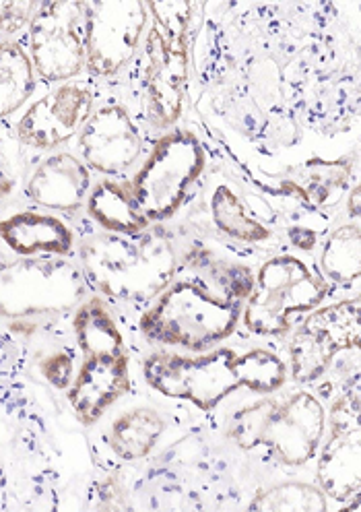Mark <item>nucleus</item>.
<instances>
[{"label":"nucleus","mask_w":361,"mask_h":512,"mask_svg":"<svg viewBox=\"0 0 361 512\" xmlns=\"http://www.w3.org/2000/svg\"><path fill=\"white\" fill-rule=\"evenodd\" d=\"M254 281L248 263L213 246L192 244L178 269L139 316V333L159 347L199 354L232 337Z\"/></svg>","instance_id":"1"},{"label":"nucleus","mask_w":361,"mask_h":512,"mask_svg":"<svg viewBox=\"0 0 361 512\" xmlns=\"http://www.w3.org/2000/svg\"><path fill=\"white\" fill-rule=\"evenodd\" d=\"M141 370L155 393L190 403L205 413L238 391L273 395L287 382V360L269 347L238 351L217 345L199 354L153 351L143 360Z\"/></svg>","instance_id":"2"},{"label":"nucleus","mask_w":361,"mask_h":512,"mask_svg":"<svg viewBox=\"0 0 361 512\" xmlns=\"http://www.w3.org/2000/svg\"><path fill=\"white\" fill-rule=\"evenodd\" d=\"M75 259L93 294L110 304L145 310L172 281L180 254L166 230L151 226L139 236L87 234L79 240Z\"/></svg>","instance_id":"3"},{"label":"nucleus","mask_w":361,"mask_h":512,"mask_svg":"<svg viewBox=\"0 0 361 512\" xmlns=\"http://www.w3.org/2000/svg\"><path fill=\"white\" fill-rule=\"evenodd\" d=\"M71 333L83 360L67 393L75 420L91 428L133 393V356L110 302L89 294L71 314Z\"/></svg>","instance_id":"4"},{"label":"nucleus","mask_w":361,"mask_h":512,"mask_svg":"<svg viewBox=\"0 0 361 512\" xmlns=\"http://www.w3.org/2000/svg\"><path fill=\"white\" fill-rule=\"evenodd\" d=\"M326 434V407L308 389L281 397L262 395L238 409L227 422V438L242 451H267L285 467H306Z\"/></svg>","instance_id":"5"},{"label":"nucleus","mask_w":361,"mask_h":512,"mask_svg":"<svg viewBox=\"0 0 361 512\" xmlns=\"http://www.w3.org/2000/svg\"><path fill=\"white\" fill-rule=\"evenodd\" d=\"M93 294L75 259L15 256L0 250V325L56 327Z\"/></svg>","instance_id":"6"},{"label":"nucleus","mask_w":361,"mask_h":512,"mask_svg":"<svg viewBox=\"0 0 361 512\" xmlns=\"http://www.w3.org/2000/svg\"><path fill=\"white\" fill-rule=\"evenodd\" d=\"M333 287L318 265L298 252H279L262 261L242 312V327L260 339L287 337L295 320L322 306Z\"/></svg>","instance_id":"7"},{"label":"nucleus","mask_w":361,"mask_h":512,"mask_svg":"<svg viewBox=\"0 0 361 512\" xmlns=\"http://www.w3.org/2000/svg\"><path fill=\"white\" fill-rule=\"evenodd\" d=\"M209 164L207 151L188 128L174 126L159 135L128 178L133 195L153 226L172 221Z\"/></svg>","instance_id":"8"},{"label":"nucleus","mask_w":361,"mask_h":512,"mask_svg":"<svg viewBox=\"0 0 361 512\" xmlns=\"http://www.w3.org/2000/svg\"><path fill=\"white\" fill-rule=\"evenodd\" d=\"M192 27L151 21L139 52V89L143 116L151 131L163 135L178 126L190 75Z\"/></svg>","instance_id":"9"},{"label":"nucleus","mask_w":361,"mask_h":512,"mask_svg":"<svg viewBox=\"0 0 361 512\" xmlns=\"http://www.w3.org/2000/svg\"><path fill=\"white\" fill-rule=\"evenodd\" d=\"M151 25L143 0H85V77H120L135 62Z\"/></svg>","instance_id":"10"},{"label":"nucleus","mask_w":361,"mask_h":512,"mask_svg":"<svg viewBox=\"0 0 361 512\" xmlns=\"http://www.w3.org/2000/svg\"><path fill=\"white\" fill-rule=\"evenodd\" d=\"M359 308L355 296L308 312L300 327L289 333L287 378L298 387H308L331 370L345 351H357L361 337Z\"/></svg>","instance_id":"11"},{"label":"nucleus","mask_w":361,"mask_h":512,"mask_svg":"<svg viewBox=\"0 0 361 512\" xmlns=\"http://www.w3.org/2000/svg\"><path fill=\"white\" fill-rule=\"evenodd\" d=\"M25 36V48L42 85L85 75V0H42Z\"/></svg>","instance_id":"12"},{"label":"nucleus","mask_w":361,"mask_h":512,"mask_svg":"<svg viewBox=\"0 0 361 512\" xmlns=\"http://www.w3.org/2000/svg\"><path fill=\"white\" fill-rule=\"evenodd\" d=\"M97 100L91 79L50 85L13 120L11 135L25 151L54 153L73 143Z\"/></svg>","instance_id":"13"},{"label":"nucleus","mask_w":361,"mask_h":512,"mask_svg":"<svg viewBox=\"0 0 361 512\" xmlns=\"http://www.w3.org/2000/svg\"><path fill=\"white\" fill-rule=\"evenodd\" d=\"M328 436L318 448L316 486L331 502L349 508L359 500L361 490V428H359V389H345L326 411Z\"/></svg>","instance_id":"14"},{"label":"nucleus","mask_w":361,"mask_h":512,"mask_svg":"<svg viewBox=\"0 0 361 512\" xmlns=\"http://www.w3.org/2000/svg\"><path fill=\"white\" fill-rule=\"evenodd\" d=\"M75 145L87 168L102 178H120L145 155V137L137 116L114 95L95 100Z\"/></svg>","instance_id":"15"},{"label":"nucleus","mask_w":361,"mask_h":512,"mask_svg":"<svg viewBox=\"0 0 361 512\" xmlns=\"http://www.w3.org/2000/svg\"><path fill=\"white\" fill-rule=\"evenodd\" d=\"M91 186L93 172L77 151L60 149L46 153L27 170L21 190L34 207L73 217L83 211Z\"/></svg>","instance_id":"16"},{"label":"nucleus","mask_w":361,"mask_h":512,"mask_svg":"<svg viewBox=\"0 0 361 512\" xmlns=\"http://www.w3.org/2000/svg\"><path fill=\"white\" fill-rule=\"evenodd\" d=\"M0 244L15 256L75 259L79 236L64 217L38 207H27L0 215Z\"/></svg>","instance_id":"17"},{"label":"nucleus","mask_w":361,"mask_h":512,"mask_svg":"<svg viewBox=\"0 0 361 512\" xmlns=\"http://www.w3.org/2000/svg\"><path fill=\"white\" fill-rule=\"evenodd\" d=\"M353 170L355 166L347 157H312L308 162L289 170V174L283 178L281 190L287 197L298 199L312 209L337 207L347 197Z\"/></svg>","instance_id":"18"},{"label":"nucleus","mask_w":361,"mask_h":512,"mask_svg":"<svg viewBox=\"0 0 361 512\" xmlns=\"http://www.w3.org/2000/svg\"><path fill=\"white\" fill-rule=\"evenodd\" d=\"M83 211L93 226L108 234L139 236L153 226L124 178L93 182Z\"/></svg>","instance_id":"19"},{"label":"nucleus","mask_w":361,"mask_h":512,"mask_svg":"<svg viewBox=\"0 0 361 512\" xmlns=\"http://www.w3.org/2000/svg\"><path fill=\"white\" fill-rule=\"evenodd\" d=\"M166 432V418L149 407L137 405L120 411L106 428V444L120 463L147 459Z\"/></svg>","instance_id":"20"},{"label":"nucleus","mask_w":361,"mask_h":512,"mask_svg":"<svg viewBox=\"0 0 361 512\" xmlns=\"http://www.w3.org/2000/svg\"><path fill=\"white\" fill-rule=\"evenodd\" d=\"M209 215L215 230L244 246L267 244L275 232L250 207L248 199L229 182H217L209 197Z\"/></svg>","instance_id":"21"},{"label":"nucleus","mask_w":361,"mask_h":512,"mask_svg":"<svg viewBox=\"0 0 361 512\" xmlns=\"http://www.w3.org/2000/svg\"><path fill=\"white\" fill-rule=\"evenodd\" d=\"M42 81L25 44L0 38V124L19 116L40 93Z\"/></svg>","instance_id":"22"},{"label":"nucleus","mask_w":361,"mask_h":512,"mask_svg":"<svg viewBox=\"0 0 361 512\" xmlns=\"http://www.w3.org/2000/svg\"><path fill=\"white\" fill-rule=\"evenodd\" d=\"M318 269L333 290L357 287L361 273V232L357 221L343 223L328 234L320 250Z\"/></svg>","instance_id":"23"},{"label":"nucleus","mask_w":361,"mask_h":512,"mask_svg":"<svg viewBox=\"0 0 361 512\" xmlns=\"http://www.w3.org/2000/svg\"><path fill=\"white\" fill-rule=\"evenodd\" d=\"M248 508L256 512H326L331 500L316 484L283 482L260 490Z\"/></svg>","instance_id":"24"},{"label":"nucleus","mask_w":361,"mask_h":512,"mask_svg":"<svg viewBox=\"0 0 361 512\" xmlns=\"http://www.w3.org/2000/svg\"><path fill=\"white\" fill-rule=\"evenodd\" d=\"M27 174L25 149L17 143V139L0 128V207L9 205L17 192L23 188V180Z\"/></svg>","instance_id":"25"},{"label":"nucleus","mask_w":361,"mask_h":512,"mask_svg":"<svg viewBox=\"0 0 361 512\" xmlns=\"http://www.w3.org/2000/svg\"><path fill=\"white\" fill-rule=\"evenodd\" d=\"M77 345H58L48 349L38 360L40 376L58 393H64L75 378L79 360H77Z\"/></svg>","instance_id":"26"},{"label":"nucleus","mask_w":361,"mask_h":512,"mask_svg":"<svg viewBox=\"0 0 361 512\" xmlns=\"http://www.w3.org/2000/svg\"><path fill=\"white\" fill-rule=\"evenodd\" d=\"M42 0H0V38L13 40L19 34H27Z\"/></svg>","instance_id":"27"},{"label":"nucleus","mask_w":361,"mask_h":512,"mask_svg":"<svg viewBox=\"0 0 361 512\" xmlns=\"http://www.w3.org/2000/svg\"><path fill=\"white\" fill-rule=\"evenodd\" d=\"M287 242L298 252H312L318 246V232L308 226L287 228Z\"/></svg>","instance_id":"28"},{"label":"nucleus","mask_w":361,"mask_h":512,"mask_svg":"<svg viewBox=\"0 0 361 512\" xmlns=\"http://www.w3.org/2000/svg\"><path fill=\"white\" fill-rule=\"evenodd\" d=\"M361 213V199H359V184H355L351 188V192H347V215L357 221Z\"/></svg>","instance_id":"29"}]
</instances>
